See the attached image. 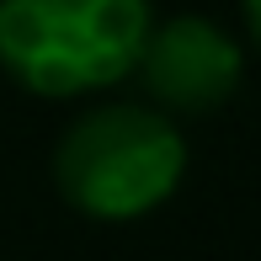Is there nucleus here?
Instances as JSON below:
<instances>
[{"instance_id":"nucleus-4","label":"nucleus","mask_w":261,"mask_h":261,"mask_svg":"<svg viewBox=\"0 0 261 261\" xmlns=\"http://www.w3.org/2000/svg\"><path fill=\"white\" fill-rule=\"evenodd\" d=\"M240 11H245V27H251V38L261 48V0H240Z\"/></svg>"},{"instance_id":"nucleus-3","label":"nucleus","mask_w":261,"mask_h":261,"mask_svg":"<svg viewBox=\"0 0 261 261\" xmlns=\"http://www.w3.org/2000/svg\"><path fill=\"white\" fill-rule=\"evenodd\" d=\"M134 75L144 80V96L160 112L181 117H208L234 101L245 80V48L219 27L213 16L181 11L171 21H155L139 48Z\"/></svg>"},{"instance_id":"nucleus-1","label":"nucleus","mask_w":261,"mask_h":261,"mask_svg":"<svg viewBox=\"0 0 261 261\" xmlns=\"http://www.w3.org/2000/svg\"><path fill=\"white\" fill-rule=\"evenodd\" d=\"M54 187L80 219L134 224L165 208L187 176V139L149 101H96L59 134Z\"/></svg>"},{"instance_id":"nucleus-2","label":"nucleus","mask_w":261,"mask_h":261,"mask_svg":"<svg viewBox=\"0 0 261 261\" xmlns=\"http://www.w3.org/2000/svg\"><path fill=\"white\" fill-rule=\"evenodd\" d=\"M149 27V0H0V69L43 101L91 96L134 75Z\"/></svg>"}]
</instances>
